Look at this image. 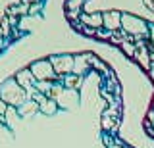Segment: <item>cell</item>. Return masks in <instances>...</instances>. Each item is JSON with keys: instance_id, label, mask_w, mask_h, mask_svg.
<instances>
[{"instance_id": "obj_1", "label": "cell", "mask_w": 154, "mask_h": 148, "mask_svg": "<svg viewBox=\"0 0 154 148\" xmlns=\"http://www.w3.org/2000/svg\"><path fill=\"white\" fill-rule=\"evenodd\" d=\"M150 104H152V108H154V96H152V102H150Z\"/></svg>"}]
</instances>
